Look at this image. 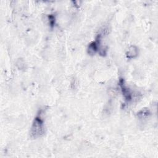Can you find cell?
Listing matches in <instances>:
<instances>
[{"label":"cell","mask_w":158,"mask_h":158,"mask_svg":"<svg viewBox=\"0 0 158 158\" xmlns=\"http://www.w3.org/2000/svg\"><path fill=\"white\" fill-rule=\"evenodd\" d=\"M44 133V122L40 115H37L33 122L31 128V136L33 138H36L41 137Z\"/></svg>","instance_id":"6da1fadb"},{"label":"cell","mask_w":158,"mask_h":158,"mask_svg":"<svg viewBox=\"0 0 158 158\" xmlns=\"http://www.w3.org/2000/svg\"><path fill=\"white\" fill-rule=\"evenodd\" d=\"M149 115V111L146 109H143L138 113V116L140 118H144L147 117Z\"/></svg>","instance_id":"5b68a950"},{"label":"cell","mask_w":158,"mask_h":158,"mask_svg":"<svg viewBox=\"0 0 158 158\" xmlns=\"http://www.w3.org/2000/svg\"><path fill=\"white\" fill-rule=\"evenodd\" d=\"M119 85L120 86L122 94L125 98V99L127 101H130L131 100V94L130 90L125 86L124 84V81L123 79H120L119 81Z\"/></svg>","instance_id":"3957f363"},{"label":"cell","mask_w":158,"mask_h":158,"mask_svg":"<svg viewBox=\"0 0 158 158\" xmlns=\"http://www.w3.org/2000/svg\"><path fill=\"white\" fill-rule=\"evenodd\" d=\"M48 18H49V24H50L51 27H52L54 25V23H55V17L52 15H49Z\"/></svg>","instance_id":"8992f818"},{"label":"cell","mask_w":158,"mask_h":158,"mask_svg":"<svg viewBox=\"0 0 158 158\" xmlns=\"http://www.w3.org/2000/svg\"><path fill=\"white\" fill-rule=\"evenodd\" d=\"M138 54V48L135 46H131L126 52V56L128 59H133Z\"/></svg>","instance_id":"277c9868"},{"label":"cell","mask_w":158,"mask_h":158,"mask_svg":"<svg viewBox=\"0 0 158 158\" xmlns=\"http://www.w3.org/2000/svg\"><path fill=\"white\" fill-rule=\"evenodd\" d=\"M101 35H98V36L96 37V39L94 41L91 42L88 47V52L89 54H95L98 50L99 49V47L100 45V43H101Z\"/></svg>","instance_id":"7a4b0ae2"}]
</instances>
